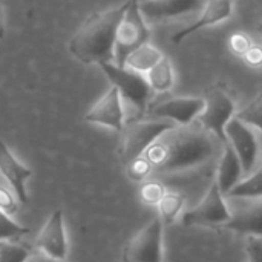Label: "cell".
Segmentation results:
<instances>
[{"instance_id":"e575fe53","label":"cell","mask_w":262,"mask_h":262,"mask_svg":"<svg viewBox=\"0 0 262 262\" xmlns=\"http://www.w3.org/2000/svg\"><path fill=\"white\" fill-rule=\"evenodd\" d=\"M261 2H262V0H261Z\"/></svg>"},{"instance_id":"ac0fdd59","label":"cell","mask_w":262,"mask_h":262,"mask_svg":"<svg viewBox=\"0 0 262 262\" xmlns=\"http://www.w3.org/2000/svg\"><path fill=\"white\" fill-rule=\"evenodd\" d=\"M163 57L164 55L158 48L149 43H144L143 46H140L138 49L129 54V57L126 58L124 68H129L140 74H147Z\"/></svg>"},{"instance_id":"8992f818","label":"cell","mask_w":262,"mask_h":262,"mask_svg":"<svg viewBox=\"0 0 262 262\" xmlns=\"http://www.w3.org/2000/svg\"><path fill=\"white\" fill-rule=\"evenodd\" d=\"M226 201L227 200L220 190L216 181L212 183L203 201L183 215V226L186 227L226 226L232 218V210Z\"/></svg>"},{"instance_id":"d6a6232c","label":"cell","mask_w":262,"mask_h":262,"mask_svg":"<svg viewBox=\"0 0 262 262\" xmlns=\"http://www.w3.org/2000/svg\"><path fill=\"white\" fill-rule=\"evenodd\" d=\"M256 31H258V32H259V34L262 35V20L259 21V23H258V26H256Z\"/></svg>"},{"instance_id":"484cf974","label":"cell","mask_w":262,"mask_h":262,"mask_svg":"<svg viewBox=\"0 0 262 262\" xmlns=\"http://www.w3.org/2000/svg\"><path fill=\"white\" fill-rule=\"evenodd\" d=\"M164 195H166V189L158 181H146L140 189V198L147 206H158V203Z\"/></svg>"},{"instance_id":"4316f807","label":"cell","mask_w":262,"mask_h":262,"mask_svg":"<svg viewBox=\"0 0 262 262\" xmlns=\"http://www.w3.org/2000/svg\"><path fill=\"white\" fill-rule=\"evenodd\" d=\"M227 45H229V49H230L236 57H241V58H243V57L249 52V49L252 48L253 41H252V38H250L246 32H233V34L229 37Z\"/></svg>"},{"instance_id":"7a4b0ae2","label":"cell","mask_w":262,"mask_h":262,"mask_svg":"<svg viewBox=\"0 0 262 262\" xmlns=\"http://www.w3.org/2000/svg\"><path fill=\"white\" fill-rule=\"evenodd\" d=\"M129 6L123 5L91 14L69 40V52L83 64H103L115 61V35Z\"/></svg>"},{"instance_id":"9a60e30c","label":"cell","mask_w":262,"mask_h":262,"mask_svg":"<svg viewBox=\"0 0 262 262\" xmlns=\"http://www.w3.org/2000/svg\"><path fill=\"white\" fill-rule=\"evenodd\" d=\"M233 14V3L232 0H209L204 8L201 9V15L189 26L183 28L181 31L175 32L172 37V43L178 45L181 43L184 38L190 37L193 32L210 26V25H216L221 23L227 18H230Z\"/></svg>"},{"instance_id":"4dcf8cb0","label":"cell","mask_w":262,"mask_h":262,"mask_svg":"<svg viewBox=\"0 0 262 262\" xmlns=\"http://www.w3.org/2000/svg\"><path fill=\"white\" fill-rule=\"evenodd\" d=\"M26 262H66V261H58V259H54L48 255H43L40 252H35L29 256V259Z\"/></svg>"},{"instance_id":"3957f363","label":"cell","mask_w":262,"mask_h":262,"mask_svg":"<svg viewBox=\"0 0 262 262\" xmlns=\"http://www.w3.org/2000/svg\"><path fill=\"white\" fill-rule=\"evenodd\" d=\"M100 68L112 86L118 89L123 106H126L129 111L126 123L143 118L149 109V101L154 94V89L150 88L146 75L129 68H120L115 63H103Z\"/></svg>"},{"instance_id":"5bb4252c","label":"cell","mask_w":262,"mask_h":262,"mask_svg":"<svg viewBox=\"0 0 262 262\" xmlns=\"http://www.w3.org/2000/svg\"><path fill=\"white\" fill-rule=\"evenodd\" d=\"M0 173L14 190L17 200L23 204L28 203L26 181L32 177V170L21 164L3 141H0Z\"/></svg>"},{"instance_id":"f546056e","label":"cell","mask_w":262,"mask_h":262,"mask_svg":"<svg viewBox=\"0 0 262 262\" xmlns=\"http://www.w3.org/2000/svg\"><path fill=\"white\" fill-rule=\"evenodd\" d=\"M243 60L252 66V68H261L262 66V46L261 45H252L249 52L243 57Z\"/></svg>"},{"instance_id":"ffe728a7","label":"cell","mask_w":262,"mask_h":262,"mask_svg":"<svg viewBox=\"0 0 262 262\" xmlns=\"http://www.w3.org/2000/svg\"><path fill=\"white\" fill-rule=\"evenodd\" d=\"M262 198V167L241 180L227 195L226 200H252Z\"/></svg>"},{"instance_id":"44dd1931","label":"cell","mask_w":262,"mask_h":262,"mask_svg":"<svg viewBox=\"0 0 262 262\" xmlns=\"http://www.w3.org/2000/svg\"><path fill=\"white\" fill-rule=\"evenodd\" d=\"M184 206V196L178 192H166V195L158 203V216L164 226L172 224L181 213Z\"/></svg>"},{"instance_id":"83f0119b","label":"cell","mask_w":262,"mask_h":262,"mask_svg":"<svg viewBox=\"0 0 262 262\" xmlns=\"http://www.w3.org/2000/svg\"><path fill=\"white\" fill-rule=\"evenodd\" d=\"M11 186L0 181V210H3L8 215H14L18 210V200L14 193V190L9 189Z\"/></svg>"},{"instance_id":"8fae6325","label":"cell","mask_w":262,"mask_h":262,"mask_svg":"<svg viewBox=\"0 0 262 262\" xmlns=\"http://www.w3.org/2000/svg\"><path fill=\"white\" fill-rule=\"evenodd\" d=\"M35 249L58 261H66L69 253V244L64 229V218L63 210L57 209L51 213L45 226L41 227L40 233L35 239Z\"/></svg>"},{"instance_id":"ba28073f","label":"cell","mask_w":262,"mask_h":262,"mask_svg":"<svg viewBox=\"0 0 262 262\" xmlns=\"http://www.w3.org/2000/svg\"><path fill=\"white\" fill-rule=\"evenodd\" d=\"M163 232L160 216L149 221L126 246L124 262H163Z\"/></svg>"},{"instance_id":"1f68e13d","label":"cell","mask_w":262,"mask_h":262,"mask_svg":"<svg viewBox=\"0 0 262 262\" xmlns=\"http://www.w3.org/2000/svg\"><path fill=\"white\" fill-rule=\"evenodd\" d=\"M5 37V18H3V9L0 6V38Z\"/></svg>"},{"instance_id":"836d02e7","label":"cell","mask_w":262,"mask_h":262,"mask_svg":"<svg viewBox=\"0 0 262 262\" xmlns=\"http://www.w3.org/2000/svg\"><path fill=\"white\" fill-rule=\"evenodd\" d=\"M261 160H262V155H261Z\"/></svg>"},{"instance_id":"7c38bea8","label":"cell","mask_w":262,"mask_h":262,"mask_svg":"<svg viewBox=\"0 0 262 262\" xmlns=\"http://www.w3.org/2000/svg\"><path fill=\"white\" fill-rule=\"evenodd\" d=\"M84 121L92 124H100L117 132H121L126 124L124 106L120 97V92L112 86L84 115Z\"/></svg>"},{"instance_id":"52a82bcc","label":"cell","mask_w":262,"mask_h":262,"mask_svg":"<svg viewBox=\"0 0 262 262\" xmlns=\"http://www.w3.org/2000/svg\"><path fill=\"white\" fill-rule=\"evenodd\" d=\"M204 100H206V107L196 121L206 130H209L210 134L218 137L226 144L227 143L226 126L236 115L235 103L229 97V94L218 86L209 88Z\"/></svg>"},{"instance_id":"e0dca14e","label":"cell","mask_w":262,"mask_h":262,"mask_svg":"<svg viewBox=\"0 0 262 262\" xmlns=\"http://www.w3.org/2000/svg\"><path fill=\"white\" fill-rule=\"evenodd\" d=\"M243 175H244V170H243V164H241L238 154L229 143H226L220 164H218V173H216V184L224 196L241 181Z\"/></svg>"},{"instance_id":"5b68a950","label":"cell","mask_w":262,"mask_h":262,"mask_svg":"<svg viewBox=\"0 0 262 262\" xmlns=\"http://www.w3.org/2000/svg\"><path fill=\"white\" fill-rule=\"evenodd\" d=\"M150 31L140 11L138 0H129V6L118 25L115 35V64L124 68L126 58L130 52L149 43Z\"/></svg>"},{"instance_id":"603a6c76","label":"cell","mask_w":262,"mask_h":262,"mask_svg":"<svg viewBox=\"0 0 262 262\" xmlns=\"http://www.w3.org/2000/svg\"><path fill=\"white\" fill-rule=\"evenodd\" d=\"M235 117L262 134V91L246 107L238 111Z\"/></svg>"},{"instance_id":"277c9868","label":"cell","mask_w":262,"mask_h":262,"mask_svg":"<svg viewBox=\"0 0 262 262\" xmlns=\"http://www.w3.org/2000/svg\"><path fill=\"white\" fill-rule=\"evenodd\" d=\"M177 124L167 120H134L127 121L123 127V137L120 143V158L126 166L132 160L146 154V150L169 129Z\"/></svg>"},{"instance_id":"d6986e66","label":"cell","mask_w":262,"mask_h":262,"mask_svg":"<svg viewBox=\"0 0 262 262\" xmlns=\"http://www.w3.org/2000/svg\"><path fill=\"white\" fill-rule=\"evenodd\" d=\"M146 78L150 84V88L157 92H167L172 89L175 77H173V68L170 60L164 55L147 74Z\"/></svg>"},{"instance_id":"f1b7e54d","label":"cell","mask_w":262,"mask_h":262,"mask_svg":"<svg viewBox=\"0 0 262 262\" xmlns=\"http://www.w3.org/2000/svg\"><path fill=\"white\" fill-rule=\"evenodd\" d=\"M246 250H247V261L262 262V238L249 236Z\"/></svg>"},{"instance_id":"9c48e42d","label":"cell","mask_w":262,"mask_h":262,"mask_svg":"<svg viewBox=\"0 0 262 262\" xmlns=\"http://www.w3.org/2000/svg\"><path fill=\"white\" fill-rule=\"evenodd\" d=\"M206 107V100L200 97H175L149 106V115L172 121L178 126H187L198 120Z\"/></svg>"},{"instance_id":"cb8c5ba5","label":"cell","mask_w":262,"mask_h":262,"mask_svg":"<svg viewBox=\"0 0 262 262\" xmlns=\"http://www.w3.org/2000/svg\"><path fill=\"white\" fill-rule=\"evenodd\" d=\"M28 233H29L28 227H23V226L17 224L14 220H11V216L8 213L0 210V241L20 239Z\"/></svg>"},{"instance_id":"2e32d148","label":"cell","mask_w":262,"mask_h":262,"mask_svg":"<svg viewBox=\"0 0 262 262\" xmlns=\"http://www.w3.org/2000/svg\"><path fill=\"white\" fill-rule=\"evenodd\" d=\"M246 201L232 212V218L224 227L236 233L262 238V198Z\"/></svg>"},{"instance_id":"4fadbf2b","label":"cell","mask_w":262,"mask_h":262,"mask_svg":"<svg viewBox=\"0 0 262 262\" xmlns=\"http://www.w3.org/2000/svg\"><path fill=\"white\" fill-rule=\"evenodd\" d=\"M206 0H143L140 11L146 23H161L193 14L204 8Z\"/></svg>"},{"instance_id":"7402d4cb","label":"cell","mask_w":262,"mask_h":262,"mask_svg":"<svg viewBox=\"0 0 262 262\" xmlns=\"http://www.w3.org/2000/svg\"><path fill=\"white\" fill-rule=\"evenodd\" d=\"M32 253L17 239L0 241V262H26Z\"/></svg>"},{"instance_id":"6da1fadb","label":"cell","mask_w":262,"mask_h":262,"mask_svg":"<svg viewBox=\"0 0 262 262\" xmlns=\"http://www.w3.org/2000/svg\"><path fill=\"white\" fill-rule=\"evenodd\" d=\"M220 144L224 143L196 121V124H177L169 129L144 155L150 161L154 172L178 173L203 166L215 158L220 152Z\"/></svg>"},{"instance_id":"30bf717a","label":"cell","mask_w":262,"mask_h":262,"mask_svg":"<svg viewBox=\"0 0 262 262\" xmlns=\"http://www.w3.org/2000/svg\"><path fill=\"white\" fill-rule=\"evenodd\" d=\"M226 137L227 143L235 149L241 160L244 175H250L259 157V143L252 127L233 117L226 126Z\"/></svg>"},{"instance_id":"d4e9b609","label":"cell","mask_w":262,"mask_h":262,"mask_svg":"<svg viewBox=\"0 0 262 262\" xmlns=\"http://www.w3.org/2000/svg\"><path fill=\"white\" fill-rule=\"evenodd\" d=\"M126 170H127V177L132 181L141 183V181H144L154 172V167H152L150 161L147 160V157L141 155V157L132 160L130 163H127L126 164Z\"/></svg>"}]
</instances>
